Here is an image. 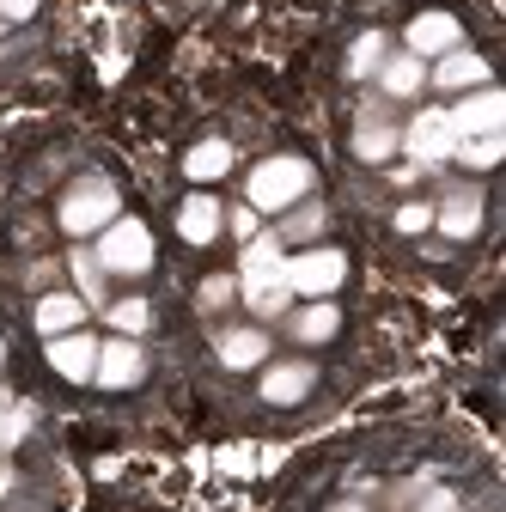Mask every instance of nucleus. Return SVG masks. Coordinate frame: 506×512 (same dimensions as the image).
Segmentation results:
<instances>
[{"label": "nucleus", "mask_w": 506, "mask_h": 512, "mask_svg": "<svg viewBox=\"0 0 506 512\" xmlns=\"http://www.w3.org/2000/svg\"><path fill=\"white\" fill-rule=\"evenodd\" d=\"M305 196H311V165L299 153H275L244 177V208H257V214H287Z\"/></svg>", "instance_id": "obj_1"}, {"label": "nucleus", "mask_w": 506, "mask_h": 512, "mask_svg": "<svg viewBox=\"0 0 506 512\" xmlns=\"http://www.w3.org/2000/svg\"><path fill=\"white\" fill-rule=\"evenodd\" d=\"M116 214H122V196H116L110 177H80L68 196H61V232L68 238H98Z\"/></svg>", "instance_id": "obj_2"}, {"label": "nucleus", "mask_w": 506, "mask_h": 512, "mask_svg": "<svg viewBox=\"0 0 506 512\" xmlns=\"http://www.w3.org/2000/svg\"><path fill=\"white\" fill-rule=\"evenodd\" d=\"M92 256L104 275H147L153 269V232L129 214H116L98 238H92Z\"/></svg>", "instance_id": "obj_3"}, {"label": "nucleus", "mask_w": 506, "mask_h": 512, "mask_svg": "<svg viewBox=\"0 0 506 512\" xmlns=\"http://www.w3.org/2000/svg\"><path fill=\"white\" fill-rule=\"evenodd\" d=\"M281 281L293 299H330L342 281H348V256L336 244H318V250H299L281 263Z\"/></svg>", "instance_id": "obj_4"}, {"label": "nucleus", "mask_w": 506, "mask_h": 512, "mask_svg": "<svg viewBox=\"0 0 506 512\" xmlns=\"http://www.w3.org/2000/svg\"><path fill=\"white\" fill-rule=\"evenodd\" d=\"M397 147L409 153V165H446V159L458 153V135H452V116L439 110V104L415 110V116H409V128H397Z\"/></svg>", "instance_id": "obj_5"}, {"label": "nucleus", "mask_w": 506, "mask_h": 512, "mask_svg": "<svg viewBox=\"0 0 506 512\" xmlns=\"http://www.w3.org/2000/svg\"><path fill=\"white\" fill-rule=\"evenodd\" d=\"M257 372H263V378H257V397H263L269 409H293V403H305V397H311V384H318V366H311V360H263Z\"/></svg>", "instance_id": "obj_6"}, {"label": "nucleus", "mask_w": 506, "mask_h": 512, "mask_svg": "<svg viewBox=\"0 0 506 512\" xmlns=\"http://www.w3.org/2000/svg\"><path fill=\"white\" fill-rule=\"evenodd\" d=\"M446 116H452V135H458V141H470V135H500V128H506V92H494V86L458 92V104H452Z\"/></svg>", "instance_id": "obj_7"}, {"label": "nucleus", "mask_w": 506, "mask_h": 512, "mask_svg": "<svg viewBox=\"0 0 506 512\" xmlns=\"http://www.w3.org/2000/svg\"><path fill=\"white\" fill-rule=\"evenodd\" d=\"M147 372V354L135 336H110L98 342V366H92V384H104V391H135Z\"/></svg>", "instance_id": "obj_8"}, {"label": "nucleus", "mask_w": 506, "mask_h": 512, "mask_svg": "<svg viewBox=\"0 0 506 512\" xmlns=\"http://www.w3.org/2000/svg\"><path fill=\"white\" fill-rule=\"evenodd\" d=\"M403 49L421 55V61H439V55L464 49V25H458V13H415L409 31H403Z\"/></svg>", "instance_id": "obj_9"}, {"label": "nucleus", "mask_w": 506, "mask_h": 512, "mask_svg": "<svg viewBox=\"0 0 506 512\" xmlns=\"http://www.w3.org/2000/svg\"><path fill=\"white\" fill-rule=\"evenodd\" d=\"M281 263H287V238H281V232H257V238H244V256H238V293L281 281Z\"/></svg>", "instance_id": "obj_10"}, {"label": "nucleus", "mask_w": 506, "mask_h": 512, "mask_svg": "<svg viewBox=\"0 0 506 512\" xmlns=\"http://www.w3.org/2000/svg\"><path fill=\"white\" fill-rule=\"evenodd\" d=\"M214 354H220L226 372H257L269 360V330L263 324H232V330L214 336Z\"/></svg>", "instance_id": "obj_11"}, {"label": "nucleus", "mask_w": 506, "mask_h": 512, "mask_svg": "<svg viewBox=\"0 0 506 512\" xmlns=\"http://www.w3.org/2000/svg\"><path fill=\"white\" fill-rule=\"evenodd\" d=\"M43 354H49V366L68 378V384H92V366H98V336H86V330H68V336H49L43 342Z\"/></svg>", "instance_id": "obj_12"}, {"label": "nucleus", "mask_w": 506, "mask_h": 512, "mask_svg": "<svg viewBox=\"0 0 506 512\" xmlns=\"http://www.w3.org/2000/svg\"><path fill=\"white\" fill-rule=\"evenodd\" d=\"M220 232H226V208H220V196H208V189L183 196V208H177V238H183V244H214Z\"/></svg>", "instance_id": "obj_13"}, {"label": "nucleus", "mask_w": 506, "mask_h": 512, "mask_svg": "<svg viewBox=\"0 0 506 512\" xmlns=\"http://www.w3.org/2000/svg\"><path fill=\"white\" fill-rule=\"evenodd\" d=\"M427 86H439V92H476V86H488V61L476 49H452V55H439L433 68H427Z\"/></svg>", "instance_id": "obj_14"}, {"label": "nucleus", "mask_w": 506, "mask_h": 512, "mask_svg": "<svg viewBox=\"0 0 506 512\" xmlns=\"http://www.w3.org/2000/svg\"><path fill=\"white\" fill-rule=\"evenodd\" d=\"M378 92L385 98H415V92H427V61L421 55H409V49H391L385 61H378Z\"/></svg>", "instance_id": "obj_15"}, {"label": "nucleus", "mask_w": 506, "mask_h": 512, "mask_svg": "<svg viewBox=\"0 0 506 512\" xmlns=\"http://www.w3.org/2000/svg\"><path fill=\"white\" fill-rule=\"evenodd\" d=\"M433 226L446 232V238H458V244L476 238L482 232V189H452V196L433 208Z\"/></svg>", "instance_id": "obj_16"}, {"label": "nucleus", "mask_w": 506, "mask_h": 512, "mask_svg": "<svg viewBox=\"0 0 506 512\" xmlns=\"http://www.w3.org/2000/svg\"><path fill=\"white\" fill-rule=\"evenodd\" d=\"M293 342H305V348H324V342H336V330H342V311H336V299H305L299 311H293Z\"/></svg>", "instance_id": "obj_17"}, {"label": "nucleus", "mask_w": 506, "mask_h": 512, "mask_svg": "<svg viewBox=\"0 0 506 512\" xmlns=\"http://www.w3.org/2000/svg\"><path fill=\"white\" fill-rule=\"evenodd\" d=\"M86 311H92V305H86L80 293H68V287H61V293H43V299H37V330H43V342L80 330V324H86Z\"/></svg>", "instance_id": "obj_18"}, {"label": "nucleus", "mask_w": 506, "mask_h": 512, "mask_svg": "<svg viewBox=\"0 0 506 512\" xmlns=\"http://www.w3.org/2000/svg\"><path fill=\"white\" fill-rule=\"evenodd\" d=\"M232 171V141H220V135H208V141H196L183 153V177L189 183H220Z\"/></svg>", "instance_id": "obj_19"}, {"label": "nucleus", "mask_w": 506, "mask_h": 512, "mask_svg": "<svg viewBox=\"0 0 506 512\" xmlns=\"http://www.w3.org/2000/svg\"><path fill=\"white\" fill-rule=\"evenodd\" d=\"M391 153H397V128H391L385 116H360V128H354V159L385 165Z\"/></svg>", "instance_id": "obj_20"}, {"label": "nucleus", "mask_w": 506, "mask_h": 512, "mask_svg": "<svg viewBox=\"0 0 506 512\" xmlns=\"http://www.w3.org/2000/svg\"><path fill=\"white\" fill-rule=\"evenodd\" d=\"M385 55H391V37H385V31H360V37L348 43V80H372Z\"/></svg>", "instance_id": "obj_21"}, {"label": "nucleus", "mask_w": 506, "mask_h": 512, "mask_svg": "<svg viewBox=\"0 0 506 512\" xmlns=\"http://www.w3.org/2000/svg\"><path fill=\"white\" fill-rule=\"evenodd\" d=\"M104 324L116 336H147L153 330V305L147 299H116V305H104Z\"/></svg>", "instance_id": "obj_22"}, {"label": "nucleus", "mask_w": 506, "mask_h": 512, "mask_svg": "<svg viewBox=\"0 0 506 512\" xmlns=\"http://www.w3.org/2000/svg\"><path fill=\"white\" fill-rule=\"evenodd\" d=\"M74 293H80L86 305H104V269H98L92 244H80V250H74Z\"/></svg>", "instance_id": "obj_23"}, {"label": "nucleus", "mask_w": 506, "mask_h": 512, "mask_svg": "<svg viewBox=\"0 0 506 512\" xmlns=\"http://www.w3.org/2000/svg\"><path fill=\"white\" fill-rule=\"evenodd\" d=\"M318 232H324V202H318V196H305V202H293V208H287L281 238H318Z\"/></svg>", "instance_id": "obj_24"}, {"label": "nucleus", "mask_w": 506, "mask_h": 512, "mask_svg": "<svg viewBox=\"0 0 506 512\" xmlns=\"http://www.w3.org/2000/svg\"><path fill=\"white\" fill-rule=\"evenodd\" d=\"M500 153H506V128H500V135H470V141H458V153H452V159H464V165L488 171V165H500Z\"/></svg>", "instance_id": "obj_25"}, {"label": "nucleus", "mask_w": 506, "mask_h": 512, "mask_svg": "<svg viewBox=\"0 0 506 512\" xmlns=\"http://www.w3.org/2000/svg\"><path fill=\"white\" fill-rule=\"evenodd\" d=\"M244 305H250V317H281L287 305H293V293H287V281H269V287H250V293H238Z\"/></svg>", "instance_id": "obj_26"}, {"label": "nucleus", "mask_w": 506, "mask_h": 512, "mask_svg": "<svg viewBox=\"0 0 506 512\" xmlns=\"http://www.w3.org/2000/svg\"><path fill=\"white\" fill-rule=\"evenodd\" d=\"M232 299H238V275H208L202 293H196L202 311H220V305H232Z\"/></svg>", "instance_id": "obj_27"}, {"label": "nucleus", "mask_w": 506, "mask_h": 512, "mask_svg": "<svg viewBox=\"0 0 506 512\" xmlns=\"http://www.w3.org/2000/svg\"><path fill=\"white\" fill-rule=\"evenodd\" d=\"M391 226H397V232H403V238H421V232H427V226H433V208H427V202H403V208H397V220H391Z\"/></svg>", "instance_id": "obj_28"}, {"label": "nucleus", "mask_w": 506, "mask_h": 512, "mask_svg": "<svg viewBox=\"0 0 506 512\" xmlns=\"http://www.w3.org/2000/svg\"><path fill=\"white\" fill-rule=\"evenodd\" d=\"M25 427H31V415H25V409H13V403L0 409V452H13V445L25 439Z\"/></svg>", "instance_id": "obj_29"}, {"label": "nucleus", "mask_w": 506, "mask_h": 512, "mask_svg": "<svg viewBox=\"0 0 506 512\" xmlns=\"http://www.w3.org/2000/svg\"><path fill=\"white\" fill-rule=\"evenodd\" d=\"M43 0H0V25H31Z\"/></svg>", "instance_id": "obj_30"}, {"label": "nucleus", "mask_w": 506, "mask_h": 512, "mask_svg": "<svg viewBox=\"0 0 506 512\" xmlns=\"http://www.w3.org/2000/svg\"><path fill=\"white\" fill-rule=\"evenodd\" d=\"M226 226H232L238 238H257V208H232V214H226Z\"/></svg>", "instance_id": "obj_31"}, {"label": "nucleus", "mask_w": 506, "mask_h": 512, "mask_svg": "<svg viewBox=\"0 0 506 512\" xmlns=\"http://www.w3.org/2000/svg\"><path fill=\"white\" fill-rule=\"evenodd\" d=\"M452 506H458V494H452V488H433V494L421 500V512H452Z\"/></svg>", "instance_id": "obj_32"}, {"label": "nucleus", "mask_w": 506, "mask_h": 512, "mask_svg": "<svg viewBox=\"0 0 506 512\" xmlns=\"http://www.w3.org/2000/svg\"><path fill=\"white\" fill-rule=\"evenodd\" d=\"M336 512H366V506H336Z\"/></svg>", "instance_id": "obj_33"}, {"label": "nucleus", "mask_w": 506, "mask_h": 512, "mask_svg": "<svg viewBox=\"0 0 506 512\" xmlns=\"http://www.w3.org/2000/svg\"><path fill=\"white\" fill-rule=\"evenodd\" d=\"M0 366H7V342H0Z\"/></svg>", "instance_id": "obj_34"}, {"label": "nucleus", "mask_w": 506, "mask_h": 512, "mask_svg": "<svg viewBox=\"0 0 506 512\" xmlns=\"http://www.w3.org/2000/svg\"><path fill=\"white\" fill-rule=\"evenodd\" d=\"M452 512H464V506H452Z\"/></svg>", "instance_id": "obj_35"}]
</instances>
